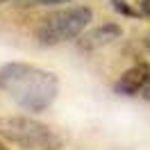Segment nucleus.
<instances>
[{"label":"nucleus","mask_w":150,"mask_h":150,"mask_svg":"<svg viewBox=\"0 0 150 150\" xmlns=\"http://www.w3.org/2000/svg\"><path fill=\"white\" fill-rule=\"evenodd\" d=\"M0 2H5V0H0Z\"/></svg>","instance_id":"obj_9"},{"label":"nucleus","mask_w":150,"mask_h":150,"mask_svg":"<svg viewBox=\"0 0 150 150\" xmlns=\"http://www.w3.org/2000/svg\"><path fill=\"white\" fill-rule=\"evenodd\" d=\"M141 96H143L146 100H150V77H148V82H146V86H143V91H141Z\"/></svg>","instance_id":"obj_8"},{"label":"nucleus","mask_w":150,"mask_h":150,"mask_svg":"<svg viewBox=\"0 0 150 150\" xmlns=\"http://www.w3.org/2000/svg\"><path fill=\"white\" fill-rule=\"evenodd\" d=\"M0 137L21 148H55L59 139L48 125L28 116H5L0 118Z\"/></svg>","instance_id":"obj_3"},{"label":"nucleus","mask_w":150,"mask_h":150,"mask_svg":"<svg viewBox=\"0 0 150 150\" xmlns=\"http://www.w3.org/2000/svg\"><path fill=\"white\" fill-rule=\"evenodd\" d=\"M148 77H150V66L148 64H137L121 75V80L116 82L114 89H116V93H123V96H137V93L143 91Z\"/></svg>","instance_id":"obj_4"},{"label":"nucleus","mask_w":150,"mask_h":150,"mask_svg":"<svg viewBox=\"0 0 150 150\" xmlns=\"http://www.w3.org/2000/svg\"><path fill=\"white\" fill-rule=\"evenodd\" d=\"M0 89L28 112H43L55 103L59 80L55 73L39 66L11 62L0 68Z\"/></svg>","instance_id":"obj_1"},{"label":"nucleus","mask_w":150,"mask_h":150,"mask_svg":"<svg viewBox=\"0 0 150 150\" xmlns=\"http://www.w3.org/2000/svg\"><path fill=\"white\" fill-rule=\"evenodd\" d=\"M91 18H93V14L89 7H66V9L43 16L34 30V37L43 46H57V43L80 37L86 30V25L91 23Z\"/></svg>","instance_id":"obj_2"},{"label":"nucleus","mask_w":150,"mask_h":150,"mask_svg":"<svg viewBox=\"0 0 150 150\" xmlns=\"http://www.w3.org/2000/svg\"><path fill=\"white\" fill-rule=\"evenodd\" d=\"M37 5H57V2H71V0H34Z\"/></svg>","instance_id":"obj_7"},{"label":"nucleus","mask_w":150,"mask_h":150,"mask_svg":"<svg viewBox=\"0 0 150 150\" xmlns=\"http://www.w3.org/2000/svg\"><path fill=\"white\" fill-rule=\"evenodd\" d=\"M121 34H123V30L118 25H103V28L89 32L82 39V48L91 50V48H98V46H107V43H112L114 39H118Z\"/></svg>","instance_id":"obj_5"},{"label":"nucleus","mask_w":150,"mask_h":150,"mask_svg":"<svg viewBox=\"0 0 150 150\" xmlns=\"http://www.w3.org/2000/svg\"><path fill=\"white\" fill-rule=\"evenodd\" d=\"M114 9L123 14V16H132V18H139L146 16L150 11V0H112Z\"/></svg>","instance_id":"obj_6"},{"label":"nucleus","mask_w":150,"mask_h":150,"mask_svg":"<svg viewBox=\"0 0 150 150\" xmlns=\"http://www.w3.org/2000/svg\"><path fill=\"white\" fill-rule=\"evenodd\" d=\"M0 150H2V146H0Z\"/></svg>","instance_id":"obj_10"}]
</instances>
